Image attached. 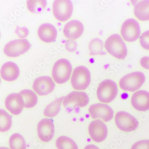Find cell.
<instances>
[{
    "instance_id": "obj_36",
    "label": "cell",
    "mask_w": 149,
    "mask_h": 149,
    "mask_svg": "<svg viewBox=\"0 0 149 149\" xmlns=\"http://www.w3.org/2000/svg\"><path fill=\"white\" fill-rule=\"evenodd\" d=\"M0 37H1V33H0Z\"/></svg>"
},
{
    "instance_id": "obj_35",
    "label": "cell",
    "mask_w": 149,
    "mask_h": 149,
    "mask_svg": "<svg viewBox=\"0 0 149 149\" xmlns=\"http://www.w3.org/2000/svg\"><path fill=\"white\" fill-rule=\"evenodd\" d=\"M1 78H0V84H1Z\"/></svg>"
},
{
    "instance_id": "obj_2",
    "label": "cell",
    "mask_w": 149,
    "mask_h": 149,
    "mask_svg": "<svg viewBox=\"0 0 149 149\" xmlns=\"http://www.w3.org/2000/svg\"><path fill=\"white\" fill-rule=\"evenodd\" d=\"M71 63L65 58H61L56 62L53 67L52 76L54 80L58 84H63L69 80L72 74Z\"/></svg>"
},
{
    "instance_id": "obj_22",
    "label": "cell",
    "mask_w": 149,
    "mask_h": 149,
    "mask_svg": "<svg viewBox=\"0 0 149 149\" xmlns=\"http://www.w3.org/2000/svg\"><path fill=\"white\" fill-rule=\"evenodd\" d=\"M64 97L56 99L52 102L46 106L44 110V116L48 118H53L56 116L60 111V108Z\"/></svg>"
},
{
    "instance_id": "obj_27",
    "label": "cell",
    "mask_w": 149,
    "mask_h": 149,
    "mask_svg": "<svg viewBox=\"0 0 149 149\" xmlns=\"http://www.w3.org/2000/svg\"><path fill=\"white\" fill-rule=\"evenodd\" d=\"M103 43L99 38H94L89 45L90 55L91 56L101 55L103 54Z\"/></svg>"
},
{
    "instance_id": "obj_33",
    "label": "cell",
    "mask_w": 149,
    "mask_h": 149,
    "mask_svg": "<svg viewBox=\"0 0 149 149\" xmlns=\"http://www.w3.org/2000/svg\"><path fill=\"white\" fill-rule=\"evenodd\" d=\"M84 149H100L98 147L94 145H89L85 146Z\"/></svg>"
},
{
    "instance_id": "obj_3",
    "label": "cell",
    "mask_w": 149,
    "mask_h": 149,
    "mask_svg": "<svg viewBox=\"0 0 149 149\" xmlns=\"http://www.w3.org/2000/svg\"><path fill=\"white\" fill-rule=\"evenodd\" d=\"M71 84L74 90L83 91L88 87L91 82V74L86 67L80 66L73 71Z\"/></svg>"
},
{
    "instance_id": "obj_4",
    "label": "cell",
    "mask_w": 149,
    "mask_h": 149,
    "mask_svg": "<svg viewBox=\"0 0 149 149\" xmlns=\"http://www.w3.org/2000/svg\"><path fill=\"white\" fill-rule=\"evenodd\" d=\"M145 81V76L140 72L126 74L120 80L119 86L122 90L134 92L139 89Z\"/></svg>"
},
{
    "instance_id": "obj_6",
    "label": "cell",
    "mask_w": 149,
    "mask_h": 149,
    "mask_svg": "<svg viewBox=\"0 0 149 149\" xmlns=\"http://www.w3.org/2000/svg\"><path fill=\"white\" fill-rule=\"evenodd\" d=\"M115 121L119 129L124 132H132L139 126V123L137 119L125 111H120L116 114Z\"/></svg>"
},
{
    "instance_id": "obj_30",
    "label": "cell",
    "mask_w": 149,
    "mask_h": 149,
    "mask_svg": "<svg viewBox=\"0 0 149 149\" xmlns=\"http://www.w3.org/2000/svg\"><path fill=\"white\" fill-rule=\"evenodd\" d=\"M15 33L18 37L21 38H24L26 37L29 34L28 29L25 27L17 26L15 30Z\"/></svg>"
},
{
    "instance_id": "obj_16",
    "label": "cell",
    "mask_w": 149,
    "mask_h": 149,
    "mask_svg": "<svg viewBox=\"0 0 149 149\" xmlns=\"http://www.w3.org/2000/svg\"><path fill=\"white\" fill-rule=\"evenodd\" d=\"M131 104L135 109L141 112L149 109V93L139 90L133 94L131 99Z\"/></svg>"
},
{
    "instance_id": "obj_12",
    "label": "cell",
    "mask_w": 149,
    "mask_h": 149,
    "mask_svg": "<svg viewBox=\"0 0 149 149\" xmlns=\"http://www.w3.org/2000/svg\"><path fill=\"white\" fill-rule=\"evenodd\" d=\"M55 83L51 77L43 76L35 79L33 84V89L39 96H46L52 92Z\"/></svg>"
},
{
    "instance_id": "obj_15",
    "label": "cell",
    "mask_w": 149,
    "mask_h": 149,
    "mask_svg": "<svg viewBox=\"0 0 149 149\" xmlns=\"http://www.w3.org/2000/svg\"><path fill=\"white\" fill-rule=\"evenodd\" d=\"M6 109L14 115L21 113L24 107V101L19 93H13L9 95L5 101Z\"/></svg>"
},
{
    "instance_id": "obj_1",
    "label": "cell",
    "mask_w": 149,
    "mask_h": 149,
    "mask_svg": "<svg viewBox=\"0 0 149 149\" xmlns=\"http://www.w3.org/2000/svg\"><path fill=\"white\" fill-rule=\"evenodd\" d=\"M104 47L109 53L118 59H124L127 56L126 45L123 38L118 34H114L108 38Z\"/></svg>"
},
{
    "instance_id": "obj_20",
    "label": "cell",
    "mask_w": 149,
    "mask_h": 149,
    "mask_svg": "<svg viewBox=\"0 0 149 149\" xmlns=\"http://www.w3.org/2000/svg\"><path fill=\"white\" fill-rule=\"evenodd\" d=\"M134 15L141 21L149 20V1L145 0L138 2L134 8Z\"/></svg>"
},
{
    "instance_id": "obj_10",
    "label": "cell",
    "mask_w": 149,
    "mask_h": 149,
    "mask_svg": "<svg viewBox=\"0 0 149 149\" xmlns=\"http://www.w3.org/2000/svg\"><path fill=\"white\" fill-rule=\"evenodd\" d=\"M88 111L92 118L95 120H101L108 122L113 117V109L105 104L97 103L91 105Z\"/></svg>"
},
{
    "instance_id": "obj_14",
    "label": "cell",
    "mask_w": 149,
    "mask_h": 149,
    "mask_svg": "<svg viewBox=\"0 0 149 149\" xmlns=\"http://www.w3.org/2000/svg\"><path fill=\"white\" fill-rule=\"evenodd\" d=\"M37 132L42 141L47 143L52 140L55 134V126L52 120L48 118L40 120L38 125Z\"/></svg>"
},
{
    "instance_id": "obj_5",
    "label": "cell",
    "mask_w": 149,
    "mask_h": 149,
    "mask_svg": "<svg viewBox=\"0 0 149 149\" xmlns=\"http://www.w3.org/2000/svg\"><path fill=\"white\" fill-rule=\"evenodd\" d=\"M118 93L117 84L111 79H105L99 84L97 90V97L100 102L109 103L114 100Z\"/></svg>"
},
{
    "instance_id": "obj_19",
    "label": "cell",
    "mask_w": 149,
    "mask_h": 149,
    "mask_svg": "<svg viewBox=\"0 0 149 149\" xmlns=\"http://www.w3.org/2000/svg\"><path fill=\"white\" fill-rule=\"evenodd\" d=\"M0 73L1 78L4 80L10 82L18 78L20 70L15 63L13 62H8L2 65Z\"/></svg>"
},
{
    "instance_id": "obj_31",
    "label": "cell",
    "mask_w": 149,
    "mask_h": 149,
    "mask_svg": "<svg viewBox=\"0 0 149 149\" xmlns=\"http://www.w3.org/2000/svg\"><path fill=\"white\" fill-rule=\"evenodd\" d=\"M65 45H66V49L69 52H74L77 49V42L73 40H68L66 42Z\"/></svg>"
},
{
    "instance_id": "obj_28",
    "label": "cell",
    "mask_w": 149,
    "mask_h": 149,
    "mask_svg": "<svg viewBox=\"0 0 149 149\" xmlns=\"http://www.w3.org/2000/svg\"><path fill=\"white\" fill-rule=\"evenodd\" d=\"M140 43L143 49L149 50V31L145 32L141 35Z\"/></svg>"
},
{
    "instance_id": "obj_21",
    "label": "cell",
    "mask_w": 149,
    "mask_h": 149,
    "mask_svg": "<svg viewBox=\"0 0 149 149\" xmlns=\"http://www.w3.org/2000/svg\"><path fill=\"white\" fill-rule=\"evenodd\" d=\"M19 94L24 100L25 108L31 109L36 105L38 98L37 95L33 91L30 89H24L21 91Z\"/></svg>"
},
{
    "instance_id": "obj_17",
    "label": "cell",
    "mask_w": 149,
    "mask_h": 149,
    "mask_svg": "<svg viewBox=\"0 0 149 149\" xmlns=\"http://www.w3.org/2000/svg\"><path fill=\"white\" fill-rule=\"evenodd\" d=\"M83 31V25L78 20H72L68 22L63 28L64 36L71 40L78 38L82 35Z\"/></svg>"
},
{
    "instance_id": "obj_26",
    "label": "cell",
    "mask_w": 149,
    "mask_h": 149,
    "mask_svg": "<svg viewBox=\"0 0 149 149\" xmlns=\"http://www.w3.org/2000/svg\"><path fill=\"white\" fill-rule=\"evenodd\" d=\"M27 6L29 10L33 13H39L44 10L47 6V1H27Z\"/></svg>"
},
{
    "instance_id": "obj_24",
    "label": "cell",
    "mask_w": 149,
    "mask_h": 149,
    "mask_svg": "<svg viewBox=\"0 0 149 149\" xmlns=\"http://www.w3.org/2000/svg\"><path fill=\"white\" fill-rule=\"evenodd\" d=\"M56 146L58 149H78L77 144L72 139L65 136H60L57 139Z\"/></svg>"
},
{
    "instance_id": "obj_18",
    "label": "cell",
    "mask_w": 149,
    "mask_h": 149,
    "mask_svg": "<svg viewBox=\"0 0 149 149\" xmlns=\"http://www.w3.org/2000/svg\"><path fill=\"white\" fill-rule=\"evenodd\" d=\"M38 37L42 41L51 43L55 41L57 36V31L53 25L44 23L39 26L38 31Z\"/></svg>"
},
{
    "instance_id": "obj_11",
    "label": "cell",
    "mask_w": 149,
    "mask_h": 149,
    "mask_svg": "<svg viewBox=\"0 0 149 149\" xmlns=\"http://www.w3.org/2000/svg\"><path fill=\"white\" fill-rule=\"evenodd\" d=\"M88 130L91 139L95 142L101 143L107 138L108 128L101 120H95L92 121L89 124Z\"/></svg>"
},
{
    "instance_id": "obj_7",
    "label": "cell",
    "mask_w": 149,
    "mask_h": 149,
    "mask_svg": "<svg viewBox=\"0 0 149 149\" xmlns=\"http://www.w3.org/2000/svg\"><path fill=\"white\" fill-rule=\"evenodd\" d=\"M73 5L69 0H56L53 4L54 15L58 21H67L72 16Z\"/></svg>"
},
{
    "instance_id": "obj_32",
    "label": "cell",
    "mask_w": 149,
    "mask_h": 149,
    "mask_svg": "<svg viewBox=\"0 0 149 149\" xmlns=\"http://www.w3.org/2000/svg\"><path fill=\"white\" fill-rule=\"evenodd\" d=\"M140 63L143 68L149 70V57L145 56L142 58L141 59Z\"/></svg>"
},
{
    "instance_id": "obj_25",
    "label": "cell",
    "mask_w": 149,
    "mask_h": 149,
    "mask_svg": "<svg viewBox=\"0 0 149 149\" xmlns=\"http://www.w3.org/2000/svg\"><path fill=\"white\" fill-rule=\"evenodd\" d=\"M10 149H26V141L22 135L18 133L12 135L9 140Z\"/></svg>"
},
{
    "instance_id": "obj_9",
    "label": "cell",
    "mask_w": 149,
    "mask_h": 149,
    "mask_svg": "<svg viewBox=\"0 0 149 149\" xmlns=\"http://www.w3.org/2000/svg\"><path fill=\"white\" fill-rule=\"evenodd\" d=\"M140 33L139 25L135 19H127L121 26L120 33L125 41L132 42L136 41Z\"/></svg>"
},
{
    "instance_id": "obj_23",
    "label": "cell",
    "mask_w": 149,
    "mask_h": 149,
    "mask_svg": "<svg viewBox=\"0 0 149 149\" xmlns=\"http://www.w3.org/2000/svg\"><path fill=\"white\" fill-rule=\"evenodd\" d=\"M12 120L10 115L4 109H0V132L4 133L10 129Z\"/></svg>"
},
{
    "instance_id": "obj_13",
    "label": "cell",
    "mask_w": 149,
    "mask_h": 149,
    "mask_svg": "<svg viewBox=\"0 0 149 149\" xmlns=\"http://www.w3.org/2000/svg\"><path fill=\"white\" fill-rule=\"evenodd\" d=\"M89 98L85 92L73 91L64 98L63 104L65 107H84L89 103Z\"/></svg>"
},
{
    "instance_id": "obj_8",
    "label": "cell",
    "mask_w": 149,
    "mask_h": 149,
    "mask_svg": "<svg viewBox=\"0 0 149 149\" xmlns=\"http://www.w3.org/2000/svg\"><path fill=\"white\" fill-rule=\"evenodd\" d=\"M31 47V44L27 39H16L5 46L4 52L7 56L16 57L27 52Z\"/></svg>"
},
{
    "instance_id": "obj_34",
    "label": "cell",
    "mask_w": 149,
    "mask_h": 149,
    "mask_svg": "<svg viewBox=\"0 0 149 149\" xmlns=\"http://www.w3.org/2000/svg\"><path fill=\"white\" fill-rule=\"evenodd\" d=\"M0 149H10L8 147H0Z\"/></svg>"
},
{
    "instance_id": "obj_29",
    "label": "cell",
    "mask_w": 149,
    "mask_h": 149,
    "mask_svg": "<svg viewBox=\"0 0 149 149\" xmlns=\"http://www.w3.org/2000/svg\"><path fill=\"white\" fill-rule=\"evenodd\" d=\"M131 149H149V140L137 141L132 146Z\"/></svg>"
}]
</instances>
